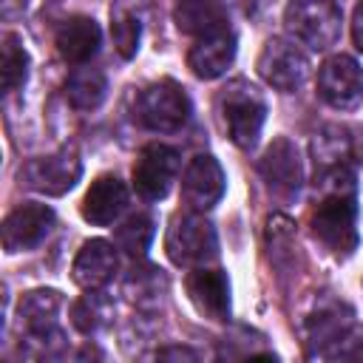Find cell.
Wrapping results in <instances>:
<instances>
[{
	"instance_id": "obj_1",
	"label": "cell",
	"mask_w": 363,
	"mask_h": 363,
	"mask_svg": "<svg viewBox=\"0 0 363 363\" xmlns=\"http://www.w3.org/2000/svg\"><path fill=\"white\" fill-rule=\"evenodd\" d=\"M320 187L323 199L309 216L312 233L335 258H349L357 250V201L352 167L323 170Z\"/></svg>"
},
{
	"instance_id": "obj_2",
	"label": "cell",
	"mask_w": 363,
	"mask_h": 363,
	"mask_svg": "<svg viewBox=\"0 0 363 363\" xmlns=\"http://www.w3.org/2000/svg\"><path fill=\"white\" fill-rule=\"evenodd\" d=\"M218 113L227 136L238 147H252L267 122V99L252 82L233 79L218 94Z\"/></svg>"
},
{
	"instance_id": "obj_3",
	"label": "cell",
	"mask_w": 363,
	"mask_h": 363,
	"mask_svg": "<svg viewBox=\"0 0 363 363\" xmlns=\"http://www.w3.org/2000/svg\"><path fill=\"white\" fill-rule=\"evenodd\" d=\"M190 96L176 79H159L142 88L133 99V116L139 125L156 133H176L190 119Z\"/></svg>"
},
{
	"instance_id": "obj_4",
	"label": "cell",
	"mask_w": 363,
	"mask_h": 363,
	"mask_svg": "<svg viewBox=\"0 0 363 363\" xmlns=\"http://www.w3.org/2000/svg\"><path fill=\"white\" fill-rule=\"evenodd\" d=\"M284 23L301 45L312 51H326L340 40L343 14L335 0H289Z\"/></svg>"
},
{
	"instance_id": "obj_5",
	"label": "cell",
	"mask_w": 363,
	"mask_h": 363,
	"mask_svg": "<svg viewBox=\"0 0 363 363\" xmlns=\"http://www.w3.org/2000/svg\"><path fill=\"white\" fill-rule=\"evenodd\" d=\"M164 250L176 267H199L218 252V238L213 224L201 213L187 210L170 218V227L164 233Z\"/></svg>"
},
{
	"instance_id": "obj_6",
	"label": "cell",
	"mask_w": 363,
	"mask_h": 363,
	"mask_svg": "<svg viewBox=\"0 0 363 363\" xmlns=\"http://www.w3.org/2000/svg\"><path fill=\"white\" fill-rule=\"evenodd\" d=\"M82 176V162L77 156L74 147H60L57 153H48V156H37L31 162L23 164L20 170V182L37 193H45V196H62L68 193Z\"/></svg>"
},
{
	"instance_id": "obj_7",
	"label": "cell",
	"mask_w": 363,
	"mask_h": 363,
	"mask_svg": "<svg viewBox=\"0 0 363 363\" xmlns=\"http://www.w3.org/2000/svg\"><path fill=\"white\" fill-rule=\"evenodd\" d=\"M182 167V156L176 147L170 145H147L139 150L136 162H133V187L142 199L147 201H159L170 193L176 173Z\"/></svg>"
},
{
	"instance_id": "obj_8",
	"label": "cell",
	"mask_w": 363,
	"mask_h": 363,
	"mask_svg": "<svg viewBox=\"0 0 363 363\" xmlns=\"http://www.w3.org/2000/svg\"><path fill=\"white\" fill-rule=\"evenodd\" d=\"M258 74L267 85L278 91H295L309 77V60L295 43L284 37H272L264 43L258 54Z\"/></svg>"
},
{
	"instance_id": "obj_9",
	"label": "cell",
	"mask_w": 363,
	"mask_h": 363,
	"mask_svg": "<svg viewBox=\"0 0 363 363\" xmlns=\"http://www.w3.org/2000/svg\"><path fill=\"white\" fill-rule=\"evenodd\" d=\"M258 173L267 184V190L278 199V201H295L298 193H301V184H303V167H301V156H298V147L278 136L261 156V164H258Z\"/></svg>"
},
{
	"instance_id": "obj_10",
	"label": "cell",
	"mask_w": 363,
	"mask_h": 363,
	"mask_svg": "<svg viewBox=\"0 0 363 363\" xmlns=\"http://www.w3.org/2000/svg\"><path fill=\"white\" fill-rule=\"evenodd\" d=\"M318 94L337 111H352L363 102V68L346 54L329 57L318 71Z\"/></svg>"
},
{
	"instance_id": "obj_11",
	"label": "cell",
	"mask_w": 363,
	"mask_h": 363,
	"mask_svg": "<svg viewBox=\"0 0 363 363\" xmlns=\"http://www.w3.org/2000/svg\"><path fill=\"white\" fill-rule=\"evenodd\" d=\"M54 227V210L40 201H23L3 218V250L9 255L37 250Z\"/></svg>"
},
{
	"instance_id": "obj_12",
	"label": "cell",
	"mask_w": 363,
	"mask_h": 363,
	"mask_svg": "<svg viewBox=\"0 0 363 363\" xmlns=\"http://www.w3.org/2000/svg\"><path fill=\"white\" fill-rule=\"evenodd\" d=\"M224 196V170L210 153H199L190 159L182 176V201L187 210L204 213Z\"/></svg>"
},
{
	"instance_id": "obj_13",
	"label": "cell",
	"mask_w": 363,
	"mask_h": 363,
	"mask_svg": "<svg viewBox=\"0 0 363 363\" xmlns=\"http://www.w3.org/2000/svg\"><path fill=\"white\" fill-rule=\"evenodd\" d=\"M187 298L196 312L207 320H227L230 318V281L221 269H193L184 281Z\"/></svg>"
},
{
	"instance_id": "obj_14",
	"label": "cell",
	"mask_w": 363,
	"mask_h": 363,
	"mask_svg": "<svg viewBox=\"0 0 363 363\" xmlns=\"http://www.w3.org/2000/svg\"><path fill=\"white\" fill-rule=\"evenodd\" d=\"M235 48V34L227 26H221L196 40V45L187 51V65L199 79H216L233 65Z\"/></svg>"
},
{
	"instance_id": "obj_15",
	"label": "cell",
	"mask_w": 363,
	"mask_h": 363,
	"mask_svg": "<svg viewBox=\"0 0 363 363\" xmlns=\"http://www.w3.org/2000/svg\"><path fill=\"white\" fill-rule=\"evenodd\" d=\"M128 204V187L122 184L119 176L113 173H105L99 179L91 182L82 204H79V213L88 224H96V227H108L119 218V213L125 210Z\"/></svg>"
},
{
	"instance_id": "obj_16",
	"label": "cell",
	"mask_w": 363,
	"mask_h": 363,
	"mask_svg": "<svg viewBox=\"0 0 363 363\" xmlns=\"http://www.w3.org/2000/svg\"><path fill=\"white\" fill-rule=\"evenodd\" d=\"M116 267H119L116 247L111 241H105V238H91L77 252L71 272H74V281L82 289H102L113 278Z\"/></svg>"
},
{
	"instance_id": "obj_17",
	"label": "cell",
	"mask_w": 363,
	"mask_h": 363,
	"mask_svg": "<svg viewBox=\"0 0 363 363\" xmlns=\"http://www.w3.org/2000/svg\"><path fill=\"white\" fill-rule=\"evenodd\" d=\"M99 43H102V31H99L96 20L94 17H82V14L68 17L65 23H60V28L54 34L57 54L65 62H74V65L88 62L99 51Z\"/></svg>"
},
{
	"instance_id": "obj_18",
	"label": "cell",
	"mask_w": 363,
	"mask_h": 363,
	"mask_svg": "<svg viewBox=\"0 0 363 363\" xmlns=\"http://www.w3.org/2000/svg\"><path fill=\"white\" fill-rule=\"evenodd\" d=\"M357 136L354 130L343 128V125H326L320 133H315L312 139V156H315V167L323 170H335V167H349L352 162H357Z\"/></svg>"
},
{
	"instance_id": "obj_19",
	"label": "cell",
	"mask_w": 363,
	"mask_h": 363,
	"mask_svg": "<svg viewBox=\"0 0 363 363\" xmlns=\"http://www.w3.org/2000/svg\"><path fill=\"white\" fill-rule=\"evenodd\" d=\"M62 309V295L57 289H31L17 303V320L26 335L57 332V318Z\"/></svg>"
},
{
	"instance_id": "obj_20",
	"label": "cell",
	"mask_w": 363,
	"mask_h": 363,
	"mask_svg": "<svg viewBox=\"0 0 363 363\" xmlns=\"http://www.w3.org/2000/svg\"><path fill=\"white\" fill-rule=\"evenodd\" d=\"M108 77L99 68H77L65 82V96L77 111H96L105 102Z\"/></svg>"
},
{
	"instance_id": "obj_21",
	"label": "cell",
	"mask_w": 363,
	"mask_h": 363,
	"mask_svg": "<svg viewBox=\"0 0 363 363\" xmlns=\"http://www.w3.org/2000/svg\"><path fill=\"white\" fill-rule=\"evenodd\" d=\"M173 17L184 34H199V37L224 26V14L216 0H179Z\"/></svg>"
},
{
	"instance_id": "obj_22",
	"label": "cell",
	"mask_w": 363,
	"mask_h": 363,
	"mask_svg": "<svg viewBox=\"0 0 363 363\" xmlns=\"http://www.w3.org/2000/svg\"><path fill=\"white\" fill-rule=\"evenodd\" d=\"M111 315H113V301L99 289H88V295H82L71 306V323L82 335H96L102 326H108Z\"/></svg>"
},
{
	"instance_id": "obj_23",
	"label": "cell",
	"mask_w": 363,
	"mask_h": 363,
	"mask_svg": "<svg viewBox=\"0 0 363 363\" xmlns=\"http://www.w3.org/2000/svg\"><path fill=\"white\" fill-rule=\"evenodd\" d=\"M164 292H167V278L159 267L145 264V267L130 269V275L125 278V295L136 306H156Z\"/></svg>"
},
{
	"instance_id": "obj_24",
	"label": "cell",
	"mask_w": 363,
	"mask_h": 363,
	"mask_svg": "<svg viewBox=\"0 0 363 363\" xmlns=\"http://www.w3.org/2000/svg\"><path fill=\"white\" fill-rule=\"evenodd\" d=\"M111 37H113V45H116L122 60L136 57L139 37H142V23H139V14L128 3H116L111 9Z\"/></svg>"
},
{
	"instance_id": "obj_25",
	"label": "cell",
	"mask_w": 363,
	"mask_h": 363,
	"mask_svg": "<svg viewBox=\"0 0 363 363\" xmlns=\"http://www.w3.org/2000/svg\"><path fill=\"white\" fill-rule=\"evenodd\" d=\"M3 91L6 94H14L17 88L26 85V77H28V51L20 40V34L14 31H6L3 34Z\"/></svg>"
},
{
	"instance_id": "obj_26",
	"label": "cell",
	"mask_w": 363,
	"mask_h": 363,
	"mask_svg": "<svg viewBox=\"0 0 363 363\" xmlns=\"http://www.w3.org/2000/svg\"><path fill=\"white\" fill-rule=\"evenodd\" d=\"M349 315H340V306H326V309H318L309 320H306V335H309V343H335L340 340L346 332H349Z\"/></svg>"
},
{
	"instance_id": "obj_27",
	"label": "cell",
	"mask_w": 363,
	"mask_h": 363,
	"mask_svg": "<svg viewBox=\"0 0 363 363\" xmlns=\"http://www.w3.org/2000/svg\"><path fill=\"white\" fill-rule=\"evenodd\" d=\"M113 241H116V247L122 252H128L133 258L136 255H145L147 247H150V241H153V221L147 216H130L125 224L116 227Z\"/></svg>"
},
{
	"instance_id": "obj_28",
	"label": "cell",
	"mask_w": 363,
	"mask_h": 363,
	"mask_svg": "<svg viewBox=\"0 0 363 363\" xmlns=\"http://www.w3.org/2000/svg\"><path fill=\"white\" fill-rule=\"evenodd\" d=\"M323 354H329V357H346V360H363V329H349Z\"/></svg>"
},
{
	"instance_id": "obj_29",
	"label": "cell",
	"mask_w": 363,
	"mask_h": 363,
	"mask_svg": "<svg viewBox=\"0 0 363 363\" xmlns=\"http://www.w3.org/2000/svg\"><path fill=\"white\" fill-rule=\"evenodd\" d=\"M156 357H159V360H167V357H176V360H179V357H182V360H196L199 354H196L193 349H187V346H167V349H159Z\"/></svg>"
},
{
	"instance_id": "obj_30",
	"label": "cell",
	"mask_w": 363,
	"mask_h": 363,
	"mask_svg": "<svg viewBox=\"0 0 363 363\" xmlns=\"http://www.w3.org/2000/svg\"><path fill=\"white\" fill-rule=\"evenodd\" d=\"M352 37H354V45L363 51V0L357 3L354 17H352Z\"/></svg>"
},
{
	"instance_id": "obj_31",
	"label": "cell",
	"mask_w": 363,
	"mask_h": 363,
	"mask_svg": "<svg viewBox=\"0 0 363 363\" xmlns=\"http://www.w3.org/2000/svg\"><path fill=\"white\" fill-rule=\"evenodd\" d=\"M0 6H3V17H6V20H11V17H17V14H23V11H26L28 0H3Z\"/></svg>"
}]
</instances>
